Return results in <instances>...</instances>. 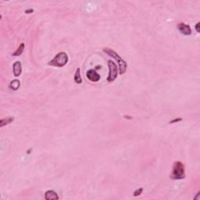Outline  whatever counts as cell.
I'll return each instance as SVG.
<instances>
[{
  "mask_svg": "<svg viewBox=\"0 0 200 200\" xmlns=\"http://www.w3.org/2000/svg\"><path fill=\"white\" fill-rule=\"evenodd\" d=\"M13 74L15 77H18L21 74L22 72V66L20 61H17L13 63Z\"/></svg>",
  "mask_w": 200,
  "mask_h": 200,
  "instance_id": "52a82bcc",
  "label": "cell"
},
{
  "mask_svg": "<svg viewBox=\"0 0 200 200\" xmlns=\"http://www.w3.org/2000/svg\"><path fill=\"white\" fill-rule=\"evenodd\" d=\"M14 121V117H9L3 118L0 121V127L3 128L5 125H7V124H10V123H12L13 121Z\"/></svg>",
  "mask_w": 200,
  "mask_h": 200,
  "instance_id": "9c48e42d",
  "label": "cell"
},
{
  "mask_svg": "<svg viewBox=\"0 0 200 200\" xmlns=\"http://www.w3.org/2000/svg\"><path fill=\"white\" fill-rule=\"evenodd\" d=\"M24 46H25L24 44L21 43V46H20L19 48L16 50L15 52H13V53L12 54V56H13V57H19V56H21V54L23 53V49H24Z\"/></svg>",
  "mask_w": 200,
  "mask_h": 200,
  "instance_id": "7c38bea8",
  "label": "cell"
},
{
  "mask_svg": "<svg viewBox=\"0 0 200 200\" xmlns=\"http://www.w3.org/2000/svg\"><path fill=\"white\" fill-rule=\"evenodd\" d=\"M143 192V188H139V189H137L134 191V196H139V195H140L141 194V192Z\"/></svg>",
  "mask_w": 200,
  "mask_h": 200,
  "instance_id": "4fadbf2b",
  "label": "cell"
},
{
  "mask_svg": "<svg viewBox=\"0 0 200 200\" xmlns=\"http://www.w3.org/2000/svg\"><path fill=\"white\" fill-rule=\"evenodd\" d=\"M182 121V118H176V119H174L172 120L171 121H170V123H177V122H180V121Z\"/></svg>",
  "mask_w": 200,
  "mask_h": 200,
  "instance_id": "5bb4252c",
  "label": "cell"
},
{
  "mask_svg": "<svg viewBox=\"0 0 200 200\" xmlns=\"http://www.w3.org/2000/svg\"><path fill=\"white\" fill-rule=\"evenodd\" d=\"M108 67H109V76L107 77V81L112 82L117 77L118 68L117 65L111 60L108 61Z\"/></svg>",
  "mask_w": 200,
  "mask_h": 200,
  "instance_id": "277c9868",
  "label": "cell"
},
{
  "mask_svg": "<svg viewBox=\"0 0 200 200\" xmlns=\"http://www.w3.org/2000/svg\"><path fill=\"white\" fill-rule=\"evenodd\" d=\"M20 85H21L20 81L17 79H16L11 81L10 85V87L11 89L14 90V91H17V90L20 88Z\"/></svg>",
  "mask_w": 200,
  "mask_h": 200,
  "instance_id": "8fae6325",
  "label": "cell"
},
{
  "mask_svg": "<svg viewBox=\"0 0 200 200\" xmlns=\"http://www.w3.org/2000/svg\"><path fill=\"white\" fill-rule=\"evenodd\" d=\"M68 62V56L64 52H61L57 54L51 61L48 63L49 66L57 67H63L67 64Z\"/></svg>",
  "mask_w": 200,
  "mask_h": 200,
  "instance_id": "3957f363",
  "label": "cell"
},
{
  "mask_svg": "<svg viewBox=\"0 0 200 200\" xmlns=\"http://www.w3.org/2000/svg\"><path fill=\"white\" fill-rule=\"evenodd\" d=\"M34 10H31V9H29V10H25V13H33Z\"/></svg>",
  "mask_w": 200,
  "mask_h": 200,
  "instance_id": "2e32d148",
  "label": "cell"
},
{
  "mask_svg": "<svg viewBox=\"0 0 200 200\" xmlns=\"http://www.w3.org/2000/svg\"><path fill=\"white\" fill-rule=\"evenodd\" d=\"M45 199L46 200H57L59 199V196L56 192L52 190H49L45 193Z\"/></svg>",
  "mask_w": 200,
  "mask_h": 200,
  "instance_id": "ba28073f",
  "label": "cell"
},
{
  "mask_svg": "<svg viewBox=\"0 0 200 200\" xmlns=\"http://www.w3.org/2000/svg\"><path fill=\"white\" fill-rule=\"evenodd\" d=\"M185 177V165L181 161H176L174 163L170 178L173 180H181Z\"/></svg>",
  "mask_w": 200,
  "mask_h": 200,
  "instance_id": "6da1fadb",
  "label": "cell"
},
{
  "mask_svg": "<svg viewBox=\"0 0 200 200\" xmlns=\"http://www.w3.org/2000/svg\"><path fill=\"white\" fill-rule=\"evenodd\" d=\"M74 81L77 84H81L82 83V78H81V69L79 67L77 68V70H76L74 74Z\"/></svg>",
  "mask_w": 200,
  "mask_h": 200,
  "instance_id": "30bf717a",
  "label": "cell"
},
{
  "mask_svg": "<svg viewBox=\"0 0 200 200\" xmlns=\"http://www.w3.org/2000/svg\"><path fill=\"white\" fill-rule=\"evenodd\" d=\"M199 26H200V23L199 22H198V23H196V25H195V30H196V31H197L198 33H199L200 32Z\"/></svg>",
  "mask_w": 200,
  "mask_h": 200,
  "instance_id": "9a60e30c",
  "label": "cell"
},
{
  "mask_svg": "<svg viewBox=\"0 0 200 200\" xmlns=\"http://www.w3.org/2000/svg\"><path fill=\"white\" fill-rule=\"evenodd\" d=\"M86 77L92 82H97L100 80V75L94 70H89L86 74Z\"/></svg>",
  "mask_w": 200,
  "mask_h": 200,
  "instance_id": "8992f818",
  "label": "cell"
},
{
  "mask_svg": "<svg viewBox=\"0 0 200 200\" xmlns=\"http://www.w3.org/2000/svg\"><path fill=\"white\" fill-rule=\"evenodd\" d=\"M103 52L109 55L110 57L114 58L117 61L118 64H119V73H120V74H123L127 70V63L113 49H109V48H104Z\"/></svg>",
  "mask_w": 200,
  "mask_h": 200,
  "instance_id": "7a4b0ae2",
  "label": "cell"
},
{
  "mask_svg": "<svg viewBox=\"0 0 200 200\" xmlns=\"http://www.w3.org/2000/svg\"><path fill=\"white\" fill-rule=\"evenodd\" d=\"M177 28L179 31L185 35H190L192 34V29L189 25L185 24V23H179L177 24Z\"/></svg>",
  "mask_w": 200,
  "mask_h": 200,
  "instance_id": "5b68a950",
  "label": "cell"
}]
</instances>
